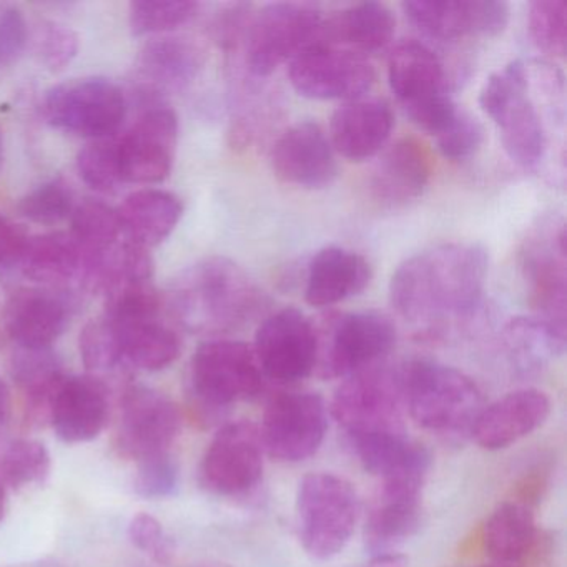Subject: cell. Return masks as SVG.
<instances>
[{"mask_svg":"<svg viewBox=\"0 0 567 567\" xmlns=\"http://www.w3.org/2000/svg\"><path fill=\"white\" fill-rule=\"evenodd\" d=\"M487 254L476 244H440L406 258L390 281L394 310L411 323L441 330L467 320L483 300Z\"/></svg>","mask_w":567,"mask_h":567,"instance_id":"obj_1","label":"cell"},{"mask_svg":"<svg viewBox=\"0 0 567 567\" xmlns=\"http://www.w3.org/2000/svg\"><path fill=\"white\" fill-rule=\"evenodd\" d=\"M564 74L546 61H513L489 75L480 107L501 132L511 161L526 171L539 167L549 151L547 125H564Z\"/></svg>","mask_w":567,"mask_h":567,"instance_id":"obj_2","label":"cell"},{"mask_svg":"<svg viewBox=\"0 0 567 567\" xmlns=\"http://www.w3.org/2000/svg\"><path fill=\"white\" fill-rule=\"evenodd\" d=\"M267 301L265 291L240 265L210 257L172 280L164 307L192 333L224 334L255 320Z\"/></svg>","mask_w":567,"mask_h":567,"instance_id":"obj_3","label":"cell"},{"mask_svg":"<svg viewBox=\"0 0 567 567\" xmlns=\"http://www.w3.org/2000/svg\"><path fill=\"white\" fill-rule=\"evenodd\" d=\"M400 371L404 408L421 430L443 437L471 434L486 404L473 378L431 360L410 361Z\"/></svg>","mask_w":567,"mask_h":567,"instance_id":"obj_4","label":"cell"},{"mask_svg":"<svg viewBox=\"0 0 567 567\" xmlns=\"http://www.w3.org/2000/svg\"><path fill=\"white\" fill-rule=\"evenodd\" d=\"M295 513L298 537L308 556L330 560L347 549L363 509L351 481L328 471H313L298 483Z\"/></svg>","mask_w":567,"mask_h":567,"instance_id":"obj_5","label":"cell"},{"mask_svg":"<svg viewBox=\"0 0 567 567\" xmlns=\"http://www.w3.org/2000/svg\"><path fill=\"white\" fill-rule=\"evenodd\" d=\"M388 81L408 117L433 137L456 112L446 68L423 42L404 41L391 49Z\"/></svg>","mask_w":567,"mask_h":567,"instance_id":"obj_6","label":"cell"},{"mask_svg":"<svg viewBox=\"0 0 567 567\" xmlns=\"http://www.w3.org/2000/svg\"><path fill=\"white\" fill-rule=\"evenodd\" d=\"M330 416L351 437L403 433L404 396L400 367L374 364L344 378L331 398Z\"/></svg>","mask_w":567,"mask_h":567,"instance_id":"obj_7","label":"cell"},{"mask_svg":"<svg viewBox=\"0 0 567 567\" xmlns=\"http://www.w3.org/2000/svg\"><path fill=\"white\" fill-rule=\"evenodd\" d=\"M315 373L323 380H344L380 364L396 344V327L378 311L331 315L317 327Z\"/></svg>","mask_w":567,"mask_h":567,"instance_id":"obj_8","label":"cell"},{"mask_svg":"<svg viewBox=\"0 0 567 567\" xmlns=\"http://www.w3.org/2000/svg\"><path fill=\"white\" fill-rule=\"evenodd\" d=\"M320 9L307 2H274L251 16L244 39L245 65L255 78H268L293 61L320 34Z\"/></svg>","mask_w":567,"mask_h":567,"instance_id":"obj_9","label":"cell"},{"mask_svg":"<svg viewBox=\"0 0 567 567\" xmlns=\"http://www.w3.org/2000/svg\"><path fill=\"white\" fill-rule=\"evenodd\" d=\"M566 227L563 217H543L527 234L519 267L529 291L534 317L567 334Z\"/></svg>","mask_w":567,"mask_h":567,"instance_id":"obj_10","label":"cell"},{"mask_svg":"<svg viewBox=\"0 0 567 567\" xmlns=\"http://www.w3.org/2000/svg\"><path fill=\"white\" fill-rule=\"evenodd\" d=\"M127 111L124 91L104 78L64 82L44 99V117L52 127L91 141L115 137Z\"/></svg>","mask_w":567,"mask_h":567,"instance_id":"obj_11","label":"cell"},{"mask_svg":"<svg viewBox=\"0 0 567 567\" xmlns=\"http://www.w3.org/2000/svg\"><path fill=\"white\" fill-rule=\"evenodd\" d=\"M188 380L192 393L208 410L254 400L265 383L251 347L227 338L205 341L195 350Z\"/></svg>","mask_w":567,"mask_h":567,"instance_id":"obj_12","label":"cell"},{"mask_svg":"<svg viewBox=\"0 0 567 567\" xmlns=\"http://www.w3.org/2000/svg\"><path fill=\"white\" fill-rule=\"evenodd\" d=\"M330 411L313 391L277 394L265 408L260 434L265 453L285 464H298L318 453L327 437Z\"/></svg>","mask_w":567,"mask_h":567,"instance_id":"obj_13","label":"cell"},{"mask_svg":"<svg viewBox=\"0 0 567 567\" xmlns=\"http://www.w3.org/2000/svg\"><path fill=\"white\" fill-rule=\"evenodd\" d=\"M251 350L264 378L298 383L317 368V327L303 311L284 308L261 321Z\"/></svg>","mask_w":567,"mask_h":567,"instance_id":"obj_14","label":"cell"},{"mask_svg":"<svg viewBox=\"0 0 567 567\" xmlns=\"http://www.w3.org/2000/svg\"><path fill=\"white\" fill-rule=\"evenodd\" d=\"M265 456L258 424L248 420L224 424L202 460V484L218 496H245L260 484Z\"/></svg>","mask_w":567,"mask_h":567,"instance_id":"obj_15","label":"cell"},{"mask_svg":"<svg viewBox=\"0 0 567 567\" xmlns=\"http://www.w3.org/2000/svg\"><path fill=\"white\" fill-rule=\"evenodd\" d=\"M288 78L303 97L347 102L367 95L377 72L367 58L315 42L290 62Z\"/></svg>","mask_w":567,"mask_h":567,"instance_id":"obj_16","label":"cell"},{"mask_svg":"<svg viewBox=\"0 0 567 567\" xmlns=\"http://www.w3.org/2000/svg\"><path fill=\"white\" fill-rule=\"evenodd\" d=\"M178 142V117L167 104L145 107L117 138L124 184H161L171 175Z\"/></svg>","mask_w":567,"mask_h":567,"instance_id":"obj_17","label":"cell"},{"mask_svg":"<svg viewBox=\"0 0 567 567\" xmlns=\"http://www.w3.org/2000/svg\"><path fill=\"white\" fill-rule=\"evenodd\" d=\"M181 427L177 404L161 391L147 386L125 391L118 426V447L125 456L142 461L171 453Z\"/></svg>","mask_w":567,"mask_h":567,"instance_id":"obj_18","label":"cell"},{"mask_svg":"<svg viewBox=\"0 0 567 567\" xmlns=\"http://www.w3.org/2000/svg\"><path fill=\"white\" fill-rule=\"evenodd\" d=\"M401 9L417 31L443 42L501 34L511 14L503 0H410Z\"/></svg>","mask_w":567,"mask_h":567,"instance_id":"obj_19","label":"cell"},{"mask_svg":"<svg viewBox=\"0 0 567 567\" xmlns=\"http://www.w3.org/2000/svg\"><path fill=\"white\" fill-rule=\"evenodd\" d=\"M75 308L78 300L69 288H19L6 303V330L19 348H52L71 324Z\"/></svg>","mask_w":567,"mask_h":567,"instance_id":"obj_20","label":"cell"},{"mask_svg":"<svg viewBox=\"0 0 567 567\" xmlns=\"http://www.w3.org/2000/svg\"><path fill=\"white\" fill-rule=\"evenodd\" d=\"M205 65V52L190 39L164 38L147 42L135 59V94L142 107L190 87Z\"/></svg>","mask_w":567,"mask_h":567,"instance_id":"obj_21","label":"cell"},{"mask_svg":"<svg viewBox=\"0 0 567 567\" xmlns=\"http://www.w3.org/2000/svg\"><path fill=\"white\" fill-rule=\"evenodd\" d=\"M270 162L280 181L308 190L328 187L338 174L330 138L311 121L288 127L275 142Z\"/></svg>","mask_w":567,"mask_h":567,"instance_id":"obj_22","label":"cell"},{"mask_svg":"<svg viewBox=\"0 0 567 567\" xmlns=\"http://www.w3.org/2000/svg\"><path fill=\"white\" fill-rule=\"evenodd\" d=\"M553 403L539 388H519L484 404L471 436L486 451H503L539 430L549 420Z\"/></svg>","mask_w":567,"mask_h":567,"instance_id":"obj_23","label":"cell"},{"mask_svg":"<svg viewBox=\"0 0 567 567\" xmlns=\"http://www.w3.org/2000/svg\"><path fill=\"white\" fill-rule=\"evenodd\" d=\"M358 463L383 487L423 491L431 470V454L403 433L373 434L348 440Z\"/></svg>","mask_w":567,"mask_h":567,"instance_id":"obj_24","label":"cell"},{"mask_svg":"<svg viewBox=\"0 0 567 567\" xmlns=\"http://www.w3.org/2000/svg\"><path fill=\"white\" fill-rule=\"evenodd\" d=\"M394 127L391 105L381 97L353 99L331 115L330 144L351 162L374 157L386 147Z\"/></svg>","mask_w":567,"mask_h":567,"instance_id":"obj_25","label":"cell"},{"mask_svg":"<svg viewBox=\"0 0 567 567\" xmlns=\"http://www.w3.org/2000/svg\"><path fill=\"white\" fill-rule=\"evenodd\" d=\"M430 177L431 161L426 148L414 138H401L380 152L368 187L378 204L400 208L423 195Z\"/></svg>","mask_w":567,"mask_h":567,"instance_id":"obj_26","label":"cell"},{"mask_svg":"<svg viewBox=\"0 0 567 567\" xmlns=\"http://www.w3.org/2000/svg\"><path fill=\"white\" fill-rule=\"evenodd\" d=\"M107 388L97 377H68L55 391L51 421L65 443L95 440L107 421Z\"/></svg>","mask_w":567,"mask_h":567,"instance_id":"obj_27","label":"cell"},{"mask_svg":"<svg viewBox=\"0 0 567 567\" xmlns=\"http://www.w3.org/2000/svg\"><path fill=\"white\" fill-rule=\"evenodd\" d=\"M423 491L380 486L363 520V544L370 556L394 553L420 530Z\"/></svg>","mask_w":567,"mask_h":567,"instance_id":"obj_28","label":"cell"},{"mask_svg":"<svg viewBox=\"0 0 567 567\" xmlns=\"http://www.w3.org/2000/svg\"><path fill=\"white\" fill-rule=\"evenodd\" d=\"M396 19L381 2H358L334 12L321 22L318 41L341 51L367 58L384 51L393 41Z\"/></svg>","mask_w":567,"mask_h":567,"instance_id":"obj_29","label":"cell"},{"mask_svg":"<svg viewBox=\"0 0 567 567\" xmlns=\"http://www.w3.org/2000/svg\"><path fill=\"white\" fill-rule=\"evenodd\" d=\"M370 281L367 258L343 247H327L308 265L305 300L311 307H331L357 297Z\"/></svg>","mask_w":567,"mask_h":567,"instance_id":"obj_30","label":"cell"},{"mask_svg":"<svg viewBox=\"0 0 567 567\" xmlns=\"http://www.w3.org/2000/svg\"><path fill=\"white\" fill-rule=\"evenodd\" d=\"M537 543V520L533 507L523 501H504L487 516L481 544L489 563L519 566Z\"/></svg>","mask_w":567,"mask_h":567,"instance_id":"obj_31","label":"cell"},{"mask_svg":"<svg viewBox=\"0 0 567 567\" xmlns=\"http://www.w3.org/2000/svg\"><path fill=\"white\" fill-rule=\"evenodd\" d=\"M19 265L39 287L68 288L82 280L84 257L71 231H51L28 238Z\"/></svg>","mask_w":567,"mask_h":567,"instance_id":"obj_32","label":"cell"},{"mask_svg":"<svg viewBox=\"0 0 567 567\" xmlns=\"http://www.w3.org/2000/svg\"><path fill=\"white\" fill-rule=\"evenodd\" d=\"M117 212L124 237L148 250L171 237L184 215V204L171 192L144 188L128 195Z\"/></svg>","mask_w":567,"mask_h":567,"instance_id":"obj_33","label":"cell"},{"mask_svg":"<svg viewBox=\"0 0 567 567\" xmlns=\"http://www.w3.org/2000/svg\"><path fill=\"white\" fill-rule=\"evenodd\" d=\"M109 320L117 328L124 363L132 364L138 370L161 371L171 367L181 357V337L171 324L161 320V317Z\"/></svg>","mask_w":567,"mask_h":567,"instance_id":"obj_34","label":"cell"},{"mask_svg":"<svg viewBox=\"0 0 567 567\" xmlns=\"http://www.w3.org/2000/svg\"><path fill=\"white\" fill-rule=\"evenodd\" d=\"M567 334L537 317H516L504 324V351L520 374L540 373L550 361L563 357Z\"/></svg>","mask_w":567,"mask_h":567,"instance_id":"obj_35","label":"cell"},{"mask_svg":"<svg viewBox=\"0 0 567 567\" xmlns=\"http://www.w3.org/2000/svg\"><path fill=\"white\" fill-rule=\"evenodd\" d=\"M11 374L24 391L31 421H51L52 401L65 378L61 360L52 348H19L12 357Z\"/></svg>","mask_w":567,"mask_h":567,"instance_id":"obj_36","label":"cell"},{"mask_svg":"<svg viewBox=\"0 0 567 567\" xmlns=\"http://www.w3.org/2000/svg\"><path fill=\"white\" fill-rule=\"evenodd\" d=\"M71 234L84 257L82 280L87 284L95 268L124 240L118 212L102 200L87 198L75 205L71 215Z\"/></svg>","mask_w":567,"mask_h":567,"instance_id":"obj_37","label":"cell"},{"mask_svg":"<svg viewBox=\"0 0 567 567\" xmlns=\"http://www.w3.org/2000/svg\"><path fill=\"white\" fill-rule=\"evenodd\" d=\"M202 6L194 0H137L128 9L132 34H164L190 24Z\"/></svg>","mask_w":567,"mask_h":567,"instance_id":"obj_38","label":"cell"},{"mask_svg":"<svg viewBox=\"0 0 567 567\" xmlns=\"http://www.w3.org/2000/svg\"><path fill=\"white\" fill-rule=\"evenodd\" d=\"M75 205L74 190L64 178L59 177L25 194L19 202L18 210L32 224L51 227L71 218Z\"/></svg>","mask_w":567,"mask_h":567,"instance_id":"obj_39","label":"cell"},{"mask_svg":"<svg viewBox=\"0 0 567 567\" xmlns=\"http://www.w3.org/2000/svg\"><path fill=\"white\" fill-rule=\"evenodd\" d=\"M78 172L85 185L101 194H114L122 181L117 138H101L85 145L78 154Z\"/></svg>","mask_w":567,"mask_h":567,"instance_id":"obj_40","label":"cell"},{"mask_svg":"<svg viewBox=\"0 0 567 567\" xmlns=\"http://www.w3.org/2000/svg\"><path fill=\"white\" fill-rule=\"evenodd\" d=\"M529 35L537 49L564 58L567 49L566 0H534L527 14Z\"/></svg>","mask_w":567,"mask_h":567,"instance_id":"obj_41","label":"cell"},{"mask_svg":"<svg viewBox=\"0 0 567 567\" xmlns=\"http://www.w3.org/2000/svg\"><path fill=\"white\" fill-rule=\"evenodd\" d=\"M79 348L85 368L94 377L114 371L124 363L117 328L104 315L85 324L79 338Z\"/></svg>","mask_w":567,"mask_h":567,"instance_id":"obj_42","label":"cell"},{"mask_svg":"<svg viewBox=\"0 0 567 567\" xmlns=\"http://www.w3.org/2000/svg\"><path fill=\"white\" fill-rule=\"evenodd\" d=\"M2 473L14 489L42 484L51 473V454L39 441H14L6 451Z\"/></svg>","mask_w":567,"mask_h":567,"instance_id":"obj_43","label":"cell"},{"mask_svg":"<svg viewBox=\"0 0 567 567\" xmlns=\"http://www.w3.org/2000/svg\"><path fill=\"white\" fill-rule=\"evenodd\" d=\"M484 131L481 122L466 109L457 107L447 124L434 135L441 154L451 161H464L480 151Z\"/></svg>","mask_w":567,"mask_h":567,"instance_id":"obj_44","label":"cell"},{"mask_svg":"<svg viewBox=\"0 0 567 567\" xmlns=\"http://www.w3.org/2000/svg\"><path fill=\"white\" fill-rule=\"evenodd\" d=\"M79 48V35L61 22H41L35 32V54L51 72H61L69 68L78 58Z\"/></svg>","mask_w":567,"mask_h":567,"instance_id":"obj_45","label":"cell"},{"mask_svg":"<svg viewBox=\"0 0 567 567\" xmlns=\"http://www.w3.org/2000/svg\"><path fill=\"white\" fill-rule=\"evenodd\" d=\"M178 486V466L171 453L138 461L135 474V493L145 499H162L172 496Z\"/></svg>","mask_w":567,"mask_h":567,"instance_id":"obj_46","label":"cell"},{"mask_svg":"<svg viewBox=\"0 0 567 567\" xmlns=\"http://www.w3.org/2000/svg\"><path fill=\"white\" fill-rule=\"evenodd\" d=\"M132 544L158 563H167L172 556V544L162 524L151 514H137L128 524Z\"/></svg>","mask_w":567,"mask_h":567,"instance_id":"obj_47","label":"cell"},{"mask_svg":"<svg viewBox=\"0 0 567 567\" xmlns=\"http://www.w3.org/2000/svg\"><path fill=\"white\" fill-rule=\"evenodd\" d=\"M29 25L18 8L0 9V68L11 65L28 48Z\"/></svg>","mask_w":567,"mask_h":567,"instance_id":"obj_48","label":"cell"},{"mask_svg":"<svg viewBox=\"0 0 567 567\" xmlns=\"http://www.w3.org/2000/svg\"><path fill=\"white\" fill-rule=\"evenodd\" d=\"M28 238L21 227L0 214V270L19 265Z\"/></svg>","mask_w":567,"mask_h":567,"instance_id":"obj_49","label":"cell"},{"mask_svg":"<svg viewBox=\"0 0 567 567\" xmlns=\"http://www.w3.org/2000/svg\"><path fill=\"white\" fill-rule=\"evenodd\" d=\"M370 557L371 559L368 567H408V557L401 554L400 550L377 554V556Z\"/></svg>","mask_w":567,"mask_h":567,"instance_id":"obj_50","label":"cell"},{"mask_svg":"<svg viewBox=\"0 0 567 567\" xmlns=\"http://www.w3.org/2000/svg\"><path fill=\"white\" fill-rule=\"evenodd\" d=\"M11 390L4 380H0V424L4 423L11 413Z\"/></svg>","mask_w":567,"mask_h":567,"instance_id":"obj_51","label":"cell"},{"mask_svg":"<svg viewBox=\"0 0 567 567\" xmlns=\"http://www.w3.org/2000/svg\"><path fill=\"white\" fill-rule=\"evenodd\" d=\"M9 567H61L54 560H34V563H24V564H14V566Z\"/></svg>","mask_w":567,"mask_h":567,"instance_id":"obj_52","label":"cell"},{"mask_svg":"<svg viewBox=\"0 0 567 567\" xmlns=\"http://www.w3.org/2000/svg\"><path fill=\"white\" fill-rule=\"evenodd\" d=\"M6 514V486L4 481L0 477V520L4 519Z\"/></svg>","mask_w":567,"mask_h":567,"instance_id":"obj_53","label":"cell"},{"mask_svg":"<svg viewBox=\"0 0 567 567\" xmlns=\"http://www.w3.org/2000/svg\"><path fill=\"white\" fill-rule=\"evenodd\" d=\"M4 165V134H2V127H0V168Z\"/></svg>","mask_w":567,"mask_h":567,"instance_id":"obj_54","label":"cell"},{"mask_svg":"<svg viewBox=\"0 0 567 567\" xmlns=\"http://www.w3.org/2000/svg\"><path fill=\"white\" fill-rule=\"evenodd\" d=\"M481 567H520V566H507V564L489 563V564H484V566H481Z\"/></svg>","mask_w":567,"mask_h":567,"instance_id":"obj_55","label":"cell"},{"mask_svg":"<svg viewBox=\"0 0 567 567\" xmlns=\"http://www.w3.org/2000/svg\"><path fill=\"white\" fill-rule=\"evenodd\" d=\"M194 567H224V566H217V564H202V566H194Z\"/></svg>","mask_w":567,"mask_h":567,"instance_id":"obj_56","label":"cell"}]
</instances>
